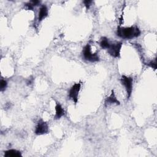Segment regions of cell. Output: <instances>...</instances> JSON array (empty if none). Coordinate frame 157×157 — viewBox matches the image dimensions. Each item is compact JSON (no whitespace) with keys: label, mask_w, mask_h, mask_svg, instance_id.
<instances>
[{"label":"cell","mask_w":157,"mask_h":157,"mask_svg":"<svg viewBox=\"0 0 157 157\" xmlns=\"http://www.w3.org/2000/svg\"><path fill=\"white\" fill-rule=\"evenodd\" d=\"M141 31L137 26L130 27H120L117 28L116 34L124 39H131L140 36Z\"/></svg>","instance_id":"1"},{"label":"cell","mask_w":157,"mask_h":157,"mask_svg":"<svg viewBox=\"0 0 157 157\" xmlns=\"http://www.w3.org/2000/svg\"><path fill=\"white\" fill-rule=\"evenodd\" d=\"M83 58L90 62L94 63L99 61V56L98 53H93L91 52V48L90 44H86L83 48L82 50Z\"/></svg>","instance_id":"2"},{"label":"cell","mask_w":157,"mask_h":157,"mask_svg":"<svg viewBox=\"0 0 157 157\" xmlns=\"http://www.w3.org/2000/svg\"><path fill=\"white\" fill-rule=\"evenodd\" d=\"M121 83L124 86L126 93H127V99H129L131 96L132 91V86H133V78L131 77H128L124 75H123L120 78Z\"/></svg>","instance_id":"3"},{"label":"cell","mask_w":157,"mask_h":157,"mask_svg":"<svg viewBox=\"0 0 157 157\" xmlns=\"http://www.w3.org/2000/svg\"><path fill=\"white\" fill-rule=\"evenodd\" d=\"M121 47L122 43L121 42H117L113 44H110V47L107 49V52L113 58H120Z\"/></svg>","instance_id":"4"},{"label":"cell","mask_w":157,"mask_h":157,"mask_svg":"<svg viewBox=\"0 0 157 157\" xmlns=\"http://www.w3.org/2000/svg\"><path fill=\"white\" fill-rule=\"evenodd\" d=\"M49 132L48 125L47 122L44 121L42 119H40L36 126L34 133L36 135H43L47 134Z\"/></svg>","instance_id":"5"},{"label":"cell","mask_w":157,"mask_h":157,"mask_svg":"<svg viewBox=\"0 0 157 157\" xmlns=\"http://www.w3.org/2000/svg\"><path fill=\"white\" fill-rule=\"evenodd\" d=\"M81 88V84L80 83H75L69 91V98L72 99L75 103L78 101V96Z\"/></svg>","instance_id":"6"},{"label":"cell","mask_w":157,"mask_h":157,"mask_svg":"<svg viewBox=\"0 0 157 157\" xmlns=\"http://www.w3.org/2000/svg\"><path fill=\"white\" fill-rule=\"evenodd\" d=\"M113 104H115L116 105H120V102L117 99V97L115 96V93H114V90H112V91H111L110 94L108 97H107L105 98V101H104V105L105 107H107L109 105Z\"/></svg>","instance_id":"7"},{"label":"cell","mask_w":157,"mask_h":157,"mask_svg":"<svg viewBox=\"0 0 157 157\" xmlns=\"http://www.w3.org/2000/svg\"><path fill=\"white\" fill-rule=\"evenodd\" d=\"M48 14V8L45 5H42L39 9V15H38V21L39 22L43 20L44 18H45Z\"/></svg>","instance_id":"8"},{"label":"cell","mask_w":157,"mask_h":157,"mask_svg":"<svg viewBox=\"0 0 157 157\" xmlns=\"http://www.w3.org/2000/svg\"><path fill=\"white\" fill-rule=\"evenodd\" d=\"M55 111L56 113L53 118L55 120H58L64 115V110L62 107L61 105L58 102H56V104Z\"/></svg>","instance_id":"9"},{"label":"cell","mask_w":157,"mask_h":157,"mask_svg":"<svg viewBox=\"0 0 157 157\" xmlns=\"http://www.w3.org/2000/svg\"><path fill=\"white\" fill-rule=\"evenodd\" d=\"M5 157H19L21 156V153L20 151L15 149H10L4 151Z\"/></svg>","instance_id":"10"},{"label":"cell","mask_w":157,"mask_h":157,"mask_svg":"<svg viewBox=\"0 0 157 157\" xmlns=\"http://www.w3.org/2000/svg\"><path fill=\"white\" fill-rule=\"evenodd\" d=\"M99 45L102 48L107 49L110 47V43L106 37H102L99 42Z\"/></svg>","instance_id":"11"},{"label":"cell","mask_w":157,"mask_h":157,"mask_svg":"<svg viewBox=\"0 0 157 157\" xmlns=\"http://www.w3.org/2000/svg\"><path fill=\"white\" fill-rule=\"evenodd\" d=\"M7 86V81L4 80V79H1V82H0V90H1V92L4 91L6 90Z\"/></svg>","instance_id":"12"},{"label":"cell","mask_w":157,"mask_h":157,"mask_svg":"<svg viewBox=\"0 0 157 157\" xmlns=\"http://www.w3.org/2000/svg\"><path fill=\"white\" fill-rule=\"evenodd\" d=\"M25 7H26V9L27 10H33L34 7V6L32 4V3L30 1L25 3Z\"/></svg>","instance_id":"13"},{"label":"cell","mask_w":157,"mask_h":157,"mask_svg":"<svg viewBox=\"0 0 157 157\" xmlns=\"http://www.w3.org/2000/svg\"><path fill=\"white\" fill-rule=\"evenodd\" d=\"M147 65L152 68H153L154 69H156V59L153 60V61H151L150 63H148L147 64Z\"/></svg>","instance_id":"14"},{"label":"cell","mask_w":157,"mask_h":157,"mask_svg":"<svg viewBox=\"0 0 157 157\" xmlns=\"http://www.w3.org/2000/svg\"><path fill=\"white\" fill-rule=\"evenodd\" d=\"M83 3L84 4V5H85L86 9L88 10V9L90 8V7L91 4L92 3V1H90V0H85V1H83Z\"/></svg>","instance_id":"15"},{"label":"cell","mask_w":157,"mask_h":157,"mask_svg":"<svg viewBox=\"0 0 157 157\" xmlns=\"http://www.w3.org/2000/svg\"><path fill=\"white\" fill-rule=\"evenodd\" d=\"M30 2L32 3V4L34 6V7L38 6L39 4H40V2L39 1H37V0H33V1H30Z\"/></svg>","instance_id":"16"}]
</instances>
